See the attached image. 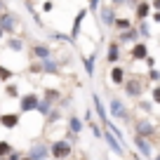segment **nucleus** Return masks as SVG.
I'll return each instance as SVG.
<instances>
[{"instance_id":"nucleus-1","label":"nucleus","mask_w":160,"mask_h":160,"mask_svg":"<svg viewBox=\"0 0 160 160\" xmlns=\"http://www.w3.org/2000/svg\"><path fill=\"white\" fill-rule=\"evenodd\" d=\"M68 153H71V146L66 144V141H57V144H52V155H54V158H66Z\"/></svg>"},{"instance_id":"nucleus-2","label":"nucleus","mask_w":160,"mask_h":160,"mask_svg":"<svg viewBox=\"0 0 160 160\" xmlns=\"http://www.w3.org/2000/svg\"><path fill=\"white\" fill-rule=\"evenodd\" d=\"M125 106L120 104V99H113L111 101V115H113V118H125Z\"/></svg>"},{"instance_id":"nucleus-3","label":"nucleus","mask_w":160,"mask_h":160,"mask_svg":"<svg viewBox=\"0 0 160 160\" xmlns=\"http://www.w3.org/2000/svg\"><path fill=\"white\" fill-rule=\"evenodd\" d=\"M35 106H38V99H35V97H24V99H21V108L24 111H31V108H35Z\"/></svg>"},{"instance_id":"nucleus-4","label":"nucleus","mask_w":160,"mask_h":160,"mask_svg":"<svg viewBox=\"0 0 160 160\" xmlns=\"http://www.w3.org/2000/svg\"><path fill=\"white\" fill-rule=\"evenodd\" d=\"M104 137H106V139H108V144H111V148H113V151H115V153H118V155H122V146H120V144H118V141H115V139H113V137H111V132H104Z\"/></svg>"},{"instance_id":"nucleus-5","label":"nucleus","mask_w":160,"mask_h":160,"mask_svg":"<svg viewBox=\"0 0 160 160\" xmlns=\"http://www.w3.org/2000/svg\"><path fill=\"white\" fill-rule=\"evenodd\" d=\"M137 148H139V151H141L144 155H151V146L146 144V141L141 139V137H137Z\"/></svg>"},{"instance_id":"nucleus-6","label":"nucleus","mask_w":160,"mask_h":160,"mask_svg":"<svg viewBox=\"0 0 160 160\" xmlns=\"http://www.w3.org/2000/svg\"><path fill=\"white\" fill-rule=\"evenodd\" d=\"M33 52L40 57V59H50V50H47V47H42V45H35Z\"/></svg>"},{"instance_id":"nucleus-7","label":"nucleus","mask_w":160,"mask_h":160,"mask_svg":"<svg viewBox=\"0 0 160 160\" xmlns=\"http://www.w3.org/2000/svg\"><path fill=\"white\" fill-rule=\"evenodd\" d=\"M17 122H19L17 115H2V125H5V127H14Z\"/></svg>"},{"instance_id":"nucleus-8","label":"nucleus","mask_w":160,"mask_h":160,"mask_svg":"<svg viewBox=\"0 0 160 160\" xmlns=\"http://www.w3.org/2000/svg\"><path fill=\"white\" fill-rule=\"evenodd\" d=\"M45 153H47V151L42 148V146H35V148H33V153H31V160H40Z\"/></svg>"},{"instance_id":"nucleus-9","label":"nucleus","mask_w":160,"mask_h":160,"mask_svg":"<svg viewBox=\"0 0 160 160\" xmlns=\"http://www.w3.org/2000/svg\"><path fill=\"white\" fill-rule=\"evenodd\" d=\"M141 134H144V137H146V134H153V127H151L148 122H139V137H141Z\"/></svg>"},{"instance_id":"nucleus-10","label":"nucleus","mask_w":160,"mask_h":160,"mask_svg":"<svg viewBox=\"0 0 160 160\" xmlns=\"http://www.w3.org/2000/svg\"><path fill=\"white\" fill-rule=\"evenodd\" d=\"M68 125H71V132H75V134L82 130V125H80V120H78V118H71V120H68Z\"/></svg>"},{"instance_id":"nucleus-11","label":"nucleus","mask_w":160,"mask_h":160,"mask_svg":"<svg viewBox=\"0 0 160 160\" xmlns=\"http://www.w3.org/2000/svg\"><path fill=\"white\" fill-rule=\"evenodd\" d=\"M125 80V71L122 68H113V82H122Z\"/></svg>"},{"instance_id":"nucleus-12","label":"nucleus","mask_w":160,"mask_h":160,"mask_svg":"<svg viewBox=\"0 0 160 160\" xmlns=\"http://www.w3.org/2000/svg\"><path fill=\"white\" fill-rule=\"evenodd\" d=\"M146 57V47L144 45H137L134 47V59H144Z\"/></svg>"},{"instance_id":"nucleus-13","label":"nucleus","mask_w":160,"mask_h":160,"mask_svg":"<svg viewBox=\"0 0 160 160\" xmlns=\"http://www.w3.org/2000/svg\"><path fill=\"white\" fill-rule=\"evenodd\" d=\"M127 92H130L132 97H139V82H130V85H127Z\"/></svg>"},{"instance_id":"nucleus-14","label":"nucleus","mask_w":160,"mask_h":160,"mask_svg":"<svg viewBox=\"0 0 160 160\" xmlns=\"http://www.w3.org/2000/svg\"><path fill=\"white\" fill-rule=\"evenodd\" d=\"M101 19H104V24H113V14H111V10L101 12Z\"/></svg>"},{"instance_id":"nucleus-15","label":"nucleus","mask_w":160,"mask_h":160,"mask_svg":"<svg viewBox=\"0 0 160 160\" xmlns=\"http://www.w3.org/2000/svg\"><path fill=\"white\" fill-rule=\"evenodd\" d=\"M12 151V146L10 144H5V141H0V155H7Z\"/></svg>"},{"instance_id":"nucleus-16","label":"nucleus","mask_w":160,"mask_h":160,"mask_svg":"<svg viewBox=\"0 0 160 160\" xmlns=\"http://www.w3.org/2000/svg\"><path fill=\"white\" fill-rule=\"evenodd\" d=\"M2 28H12V17H2Z\"/></svg>"},{"instance_id":"nucleus-17","label":"nucleus","mask_w":160,"mask_h":160,"mask_svg":"<svg viewBox=\"0 0 160 160\" xmlns=\"http://www.w3.org/2000/svg\"><path fill=\"white\" fill-rule=\"evenodd\" d=\"M108 59H111V61H115V59H118V47H115V45L111 47V52H108Z\"/></svg>"},{"instance_id":"nucleus-18","label":"nucleus","mask_w":160,"mask_h":160,"mask_svg":"<svg viewBox=\"0 0 160 160\" xmlns=\"http://www.w3.org/2000/svg\"><path fill=\"white\" fill-rule=\"evenodd\" d=\"M146 12H148V7H146V5H141V7H139V17H144Z\"/></svg>"},{"instance_id":"nucleus-19","label":"nucleus","mask_w":160,"mask_h":160,"mask_svg":"<svg viewBox=\"0 0 160 160\" xmlns=\"http://www.w3.org/2000/svg\"><path fill=\"white\" fill-rule=\"evenodd\" d=\"M113 2H122V0H113Z\"/></svg>"},{"instance_id":"nucleus-20","label":"nucleus","mask_w":160,"mask_h":160,"mask_svg":"<svg viewBox=\"0 0 160 160\" xmlns=\"http://www.w3.org/2000/svg\"><path fill=\"white\" fill-rule=\"evenodd\" d=\"M21 160H31V158H21Z\"/></svg>"},{"instance_id":"nucleus-21","label":"nucleus","mask_w":160,"mask_h":160,"mask_svg":"<svg viewBox=\"0 0 160 160\" xmlns=\"http://www.w3.org/2000/svg\"><path fill=\"white\" fill-rule=\"evenodd\" d=\"M0 35H2V28H0Z\"/></svg>"}]
</instances>
